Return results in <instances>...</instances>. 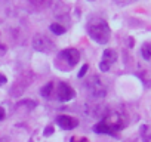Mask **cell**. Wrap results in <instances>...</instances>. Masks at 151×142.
<instances>
[{
    "mask_svg": "<svg viewBox=\"0 0 151 142\" xmlns=\"http://www.w3.org/2000/svg\"><path fill=\"white\" fill-rule=\"evenodd\" d=\"M55 95H56V99L61 101V102H68L71 101L74 96H76V92L71 86H68L67 83L64 82H59L58 86L55 87Z\"/></svg>",
    "mask_w": 151,
    "mask_h": 142,
    "instance_id": "obj_6",
    "label": "cell"
},
{
    "mask_svg": "<svg viewBox=\"0 0 151 142\" xmlns=\"http://www.w3.org/2000/svg\"><path fill=\"white\" fill-rule=\"evenodd\" d=\"M88 33H89V37H91L93 42L99 43V44L108 43V42H110V37H111V28H110V25H108L105 21H102V19L92 22V24L89 25V28H88Z\"/></svg>",
    "mask_w": 151,
    "mask_h": 142,
    "instance_id": "obj_2",
    "label": "cell"
},
{
    "mask_svg": "<svg viewBox=\"0 0 151 142\" xmlns=\"http://www.w3.org/2000/svg\"><path fill=\"white\" fill-rule=\"evenodd\" d=\"M88 70H89V65H88V64H85V65L82 67V70L79 71V74H77V76H79V77H83V76L86 74V71H88Z\"/></svg>",
    "mask_w": 151,
    "mask_h": 142,
    "instance_id": "obj_16",
    "label": "cell"
},
{
    "mask_svg": "<svg viewBox=\"0 0 151 142\" xmlns=\"http://www.w3.org/2000/svg\"><path fill=\"white\" fill-rule=\"evenodd\" d=\"M141 53H142V58L144 59H151V43H145L142 47H141Z\"/></svg>",
    "mask_w": 151,
    "mask_h": 142,
    "instance_id": "obj_13",
    "label": "cell"
},
{
    "mask_svg": "<svg viewBox=\"0 0 151 142\" xmlns=\"http://www.w3.org/2000/svg\"><path fill=\"white\" fill-rule=\"evenodd\" d=\"M33 47L37 52H46V53H49V52H52L55 49V43L49 37L43 36V34H36L34 39H33Z\"/></svg>",
    "mask_w": 151,
    "mask_h": 142,
    "instance_id": "obj_5",
    "label": "cell"
},
{
    "mask_svg": "<svg viewBox=\"0 0 151 142\" xmlns=\"http://www.w3.org/2000/svg\"><path fill=\"white\" fill-rule=\"evenodd\" d=\"M79 61H80V52L74 47H68L58 53L56 67L62 70H68V68H73L74 65H77Z\"/></svg>",
    "mask_w": 151,
    "mask_h": 142,
    "instance_id": "obj_3",
    "label": "cell"
},
{
    "mask_svg": "<svg viewBox=\"0 0 151 142\" xmlns=\"http://www.w3.org/2000/svg\"><path fill=\"white\" fill-rule=\"evenodd\" d=\"M50 31H52L53 34H56V36H61V34H64L67 30H65L64 25H61V24H58V22H53V24H50Z\"/></svg>",
    "mask_w": 151,
    "mask_h": 142,
    "instance_id": "obj_12",
    "label": "cell"
},
{
    "mask_svg": "<svg viewBox=\"0 0 151 142\" xmlns=\"http://www.w3.org/2000/svg\"><path fill=\"white\" fill-rule=\"evenodd\" d=\"M141 138L144 142H151V126L144 124L141 127Z\"/></svg>",
    "mask_w": 151,
    "mask_h": 142,
    "instance_id": "obj_11",
    "label": "cell"
},
{
    "mask_svg": "<svg viewBox=\"0 0 151 142\" xmlns=\"http://www.w3.org/2000/svg\"><path fill=\"white\" fill-rule=\"evenodd\" d=\"M30 3H31V5H34L36 8L43 9V8H47V6L52 3V0H30Z\"/></svg>",
    "mask_w": 151,
    "mask_h": 142,
    "instance_id": "obj_14",
    "label": "cell"
},
{
    "mask_svg": "<svg viewBox=\"0 0 151 142\" xmlns=\"http://www.w3.org/2000/svg\"><path fill=\"white\" fill-rule=\"evenodd\" d=\"M71 142H73V141H71ZM79 142H89V141H88L86 138H82V139H79Z\"/></svg>",
    "mask_w": 151,
    "mask_h": 142,
    "instance_id": "obj_21",
    "label": "cell"
},
{
    "mask_svg": "<svg viewBox=\"0 0 151 142\" xmlns=\"http://www.w3.org/2000/svg\"><path fill=\"white\" fill-rule=\"evenodd\" d=\"M52 133H53V127H52V126H47V127L45 129V132H43L45 136H50Z\"/></svg>",
    "mask_w": 151,
    "mask_h": 142,
    "instance_id": "obj_17",
    "label": "cell"
},
{
    "mask_svg": "<svg viewBox=\"0 0 151 142\" xmlns=\"http://www.w3.org/2000/svg\"><path fill=\"white\" fill-rule=\"evenodd\" d=\"M8 83V79H6V76H3L2 73H0V86H3V85H6Z\"/></svg>",
    "mask_w": 151,
    "mask_h": 142,
    "instance_id": "obj_18",
    "label": "cell"
},
{
    "mask_svg": "<svg viewBox=\"0 0 151 142\" xmlns=\"http://www.w3.org/2000/svg\"><path fill=\"white\" fill-rule=\"evenodd\" d=\"M56 124L61 129H64V130H71V129L79 126V120L71 117V115H64L62 114V115H58L56 117Z\"/></svg>",
    "mask_w": 151,
    "mask_h": 142,
    "instance_id": "obj_9",
    "label": "cell"
},
{
    "mask_svg": "<svg viewBox=\"0 0 151 142\" xmlns=\"http://www.w3.org/2000/svg\"><path fill=\"white\" fill-rule=\"evenodd\" d=\"M53 89H55L53 82H49V83H46V85L40 89V93H42V96H43V98H50V96H52Z\"/></svg>",
    "mask_w": 151,
    "mask_h": 142,
    "instance_id": "obj_10",
    "label": "cell"
},
{
    "mask_svg": "<svg viewBox=\"0 0 151 142\" xmlns=\"http://www.w3.org/2000/svg\"><path fill=\"white\" fill-rule=\"evenodd\" d=\"M3 118H5V110L0 108V120H3Z\"/></svg>",
    "mask_w": 151,
    "mask_h": 142,
    "instance_id": "obj_20",
    "label": "cell"
},
{
    "mask_svg": "<svg viewBox=\"0 0 151 142\" xmlns=\"http://www.w3.org/2000/svg\"><path fill=\"white\" fill-rule=\"evenodd\" d=\"M18 107H28L31 110V108H36L37 107V102L36 101H31V99H22V101L18 102Z\"/></svg>",
    "mask_w": 151,
    "mask_h": 142,
    "instance_id": "obj_15",
    "label": "cell"
},
{
    "mask_svg": "<svg viewBox=\"0 0 151 142\" xmlns=\"http://www.w3.org/2000/svg\"><path fill=\"white\" fill-rule=\"evenodd\" d=\"M116 61H117V52L114 49H105L102 53V61L99 62V70L105 73Z\"/></svg>",
    "mask_w": 151,
    "mask_h": 142,
    "instance_id": "obj_8",
    "label": "cell"
},
{
    "mask_svg": "<svg viewBox=\"0 0 151 142\" xmlns=\"http://www.w3.org/2000/svg\"><path fill=\"white\" fill-rule=\"evenodd\" d=\"M126 126V118L119 111L108 113L99 123L95 124L93 130L96 133H107V135H116L119 130H122Z\"/></svg>",
    "mask_w": 151,
    "mask_h": 142,
    "instance_id": "obj_1",
    "label": "cell"
},
{
    "mask_svg": "<svg viewBox=\"0 0 151 142\" xmlns=\"http://www.w3.org/2000/svg\"><path fill=\"white\" fill-rule=\"evenodd\" d=\"M8 52V47L5 46V44H0V56H2V55H5Z\"/></svg>",
    "mask_w": 151,
    "mask_h": 142,
    "instance_id": "obj_19",
    "label": "cell"
},
{
    "mask_svg": "<svg viewBox=\"0 0 151 142\" xmlns=\"http://www.w3.org/2000/svg\"><path fill=\"white\" fill-rule=\"evenodd\" d=\"M86 87H88V90H89V93H91L92 96L102 98V96L107 95V89L104 87L102 82H101L99 77H96V76H95V77H91V79L88 80Z\"/></svg>",
    "mask_w": 151,
    "mask_h": 142,
    "instance_id": "obj_7",
    "label": "cell"
},
{
    "mask_svg": "<svg viewBox=\"0 0 151 142\" xmlns=\"http://www.w3.org/2000/svg\"><path fill=\"white\" fill-rule=\"evenodd\" d=\"M31 82H33V73H31V71H27V73H24V74L14 83V86H12V89H11L12 96H21V95L25 92V89L30 86Z\"/></svg>",
    "mask_w": 151,
    "mask_h": 142,
    "instance_id": "obj_4",
    "label": "cell"
}]
</instances>
